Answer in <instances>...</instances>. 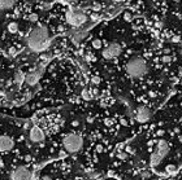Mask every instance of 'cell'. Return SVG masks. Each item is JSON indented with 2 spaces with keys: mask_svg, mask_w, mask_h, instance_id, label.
Instances as JSON below:
<instances>
[{
  "mask_svg": "<svg viewBox=\"0 0 182 180\" xmlns=\"http://www.w3.org/2000/svg\"><path fill=\"white\" fill-rule=\"evenodd\" d=\"M27 47L33 52H45L51 44L48 29L45 25H38L27 35Z\"/></svg>",
  "mask_w": 182,
  "mask_h": 180,
  "instance_id": "1",
  "label": "cell"
},
{
  "mask_svg": "<svg viewBox=\"0 0 182 180\" xmlns=\"http://www.w3.org/2000/svg\"><path fill=\"white\" fill-rule=\"evenodd\" d=\"M147 62L142 57H133L126 64V73L131 78H141L147 73Z\"/></svg>",
  "mask_w": 182,
  "mask_h": 180,
  "instance_id": "2",
  "label": "cell"
},
{
  "mask_svg": "<svg viewBox=\"0 0 182 180\" xmlns=\"http://www.w3.org/2000/svg\"><path fill=\"white\" fill-rule=\"evenodd\" d=\"M63 145L68 153H77V152L81 150L82 145H83V139L78 134H69L64 138Z\"/></svg>",
  "mask_w": 182,
  "mask_h": 180,
  "instance_id": "3",
  "label": "cell"
},
{
  "mask_svg": "<svg viewBox=\"0 0 182 180\" xmlns=\"http://www.w3.org/2000/svg\"><path fill=\"white\" fill-rule=\"evenodd\" d=\"M168 152H169V144L165 140H160L156 145L155 150H153L152 156H151V165L157 166L165 158V156L168 154Z\"/></svg>",
  "mask_w": 182,
  "mask_h": 180,
  "instance_id": "4",
  "label": "cell"
},
{
  "mask_svg": "<svg viewBox=\"0 0 182 180\" xmlns=\"http://www.w3.org/2000/svg\"><path fill=\"white\" fill-rule=\"evenodd\" d=\"M87 16L79 9H69L67 12V22L73 27H81L83 24H86Z\"/></svg>",
  "mask_w": 182,
  "mask_h": 180,
  "instance_id": "5",
  "label": "cell"
},
{
  "mask_svg": "<svg viewBox=\"0 0 182 180\" xmlns=\"http://www.w3.org/2000/svg\"><path fill=\"white\" fill-rule=\"evenodd\" d=\"M31 171L25 166H18L10 172L9 180H30Z\"/></svg>",
  "mask_w": 182,
  "mask_h": 180,
  "instance_id": "6",
  "label": "cell"
},
{
  "mask_svg": "<svg viewBox=\"0 0 182 180\" xmlns=\"http://www.w3.org/2000/svg\"><path fill=\"white\" fill-rule=\"evenodd\" d=\"M120 53H121V46L118 43H111V44L107 46V48H104L103 57L106 60H112L114 57H117Z\"/></svg>",
  "mask_w": 182,
  "mask_h": 180,
  "instance_id": "7",
  "label": "cell"
},
{
  "mask_svg": "<svg viewBox=\"0 0 182 180\" xmlns=\"http://www.w3.org/2000/svg\"><path fill=\"white\" fill-rule=\"evenodd\" d=\"M151 116H152V112L148 106H139L135 110V119L139 123H146L147 121H150Z\"/></svg>",
  "mask_w": 182,
  "mask_h": 180,
  "instance_id": "8",
  "label": "cell"
},
{
  "mask_svg": "<svg viewBox=\"0 0 182 180\" xmlns=\"http://www.w3.org/2000/svg\"><path fill=\"white\" fill-rule=\"evenodd\" d=\"M29 139L33 141V143H41V141L45 140V132H43V130L41 127L34 126L30 130Z\"/></svg>",
  "mask_w": 182,
  "mask_h": 180,
  "instance_id": "9",
  "label": "cell"
},
{
  "mask_svg": "<svg viewBox=\"0 0 182 180\" xmlns=\"http://www.w3.org/2000/svg\"><path fill=\"white\" fill-rule=\"evenodd\" d=\"M13 148V140L7 135L0 136V152H8Z\"/></svg>",
  "mask_w": 182,
  "mask_h": 180,
  "instance_id": "10",
  "label": "cell"
},
{
  "mask_svg": "<svg viewBox=\"0 0 182 180\" xmlns=\"http://www.w3.org/2000/svg\"><path fill=\"white\" fill-rule=\"evenodd\" d=\"M38 80H39V74L38 73H30V74H27L26 77H25V82L29 86H35L38 83Z\"/></svg>",
  "mask_w": 182,
  "mask_h": 180,
  "instance_id": "11",
  "label": "cell"
},
{
  "mask_svg": "<svg viewBox=\"0 0 182 180\" xmlns=\"http://www.w3.org/2000/svg\"><path fill=\"white\" fill-rule=\"evenodd\" d=\"M17 0H0V10H7L10 9L16 4Z\"/></svg>",
  "mask_w": 182,
  "mask_h": 180,
  "instance_id": "12",
  "label": "cell"
},
{
  "mask_svg": "<svg viewBox=\"0 0 182 180\" xmlns=\"http://www.w3.org/2000/svg\"><path fill=\"white\" fill-rule=\"evenodd\" d=\"M25 77L26 75L22 73V72H18V73H16V75H14V83L16 84H22L24 82H25Z\"/></svg>",
  "mask_w": 182,
  "mask_h": 180,
  "instance_id": "13",
  "label": "cell"
},
{
  "mask_svg": "<svg viewBox=\"0 0 182 180\" xmlns=\"http://www.w3.org/2000/svg\"><path fill=\"white\" fill-rule=\"evenodd\" d=\"M8 31L10 34H16L18 31V24L17 22H10L8 24Z\"/></svg>",
  "mask_w": 182,
  "mask_h": 180,
  "instance_id": "14",
  "label": "cell"
},
{
  "mask_svg": "<svg viewBox=\"0 0 182 180\" xmlns=\"http://www.w3.org/2000/svg\"><path fill=\"white\" fill-rule=\"evenodd\" d=\"M177 171H178L177 166H174V165H168V166H167V172L170 174V175H176V174H177Z\"/></svg>",
  "mask_w": 182,
  "mask_h": 180,
  "instance_id": "15",
  "label": "cell"
},
{
  "mask_svg": "<svg viewBox=\"0 0 182 180\" xmlns=\"http://www.w3.org/2000/svg\"><path fill=\"white\" fill-rule=\"evenodd\" d=\"M92 47L95 48V50H100V48H102V42L99 40V39L92 40Z\"/></svg>",
  "mask_w": 182,
  "mask_h": 180,
  "instance_id": "16",
  "label": "cell"
},
{
  "mask_svg": "<svg viewBox=\"0 0 182 180\" xmlns=\"http://www.w3.org/2000/svg\"><path fill=\"white\" fill-rule=\"evenodd\" d=\"M38 18H39V17H38L37 13H31L30 17H29V20L31 21V22H38Z\"/></svg>",
  "mask_w": 182,
  "mask_h": 180,
  "instance_id": "17",
  "label": "cell"
},
{
  "mask_svg": "<svg viewBox=\"0 0 182 180\" xmlns=\"http://www.w3.org/2000/svg\"><path fill=\"white\" fill-rule=\"evenodd\" d=\"M82 97L86 99V100H90L91 99V95H89V91H83V92H82Z\"/></svg>",
  "mask_w": 182,
  "mask_h": 180,
  "instance_id": "18",
  "label": "cell"
},
{
  "mask_svg": "<svg viewBox=\"0 0 182 180\" xmlns=\"http://www.w3.org/2000/svg\"><path fill=\"white\" fill-rule=\"evenodd\" d=\"M61 2L64 3V4H68V5H73V4H76L78 0H61Z\"/></svg>",
  "mask_w": 182,
  "mask_h": 180,
  "instance_id": "19",
  "label": "cell"
},
{
  "mask_svg": "<svg viewBox=\"0 0 182 180\" xmlns=\"http://www.w3.org/2000/svg\"><path fill=\"white\" fill-rule=\"evenodd\" d=\"M161 61H163V62H165V64H168V62L172 61V58H170V56H164V57L161 58Z\"/></svg>",
  "mask_w": 182,
  "mask_h": 180,
  "instance_id": "20",
  "label": "cell"
},
{
  "mask_svg": "<svg viewBox=\"0 0 182 180\" xmlns=\"http://www.w3.org/2000/svg\"><path fill=\"white\" fill-rule=\"evenodd\" d=\"M124 18H125L126 21H131V18H133V16H131L130 13H128V12H126V13L124 14Z\"/></svg>",
  "mask_w": 182,
  "mask_h": 180,
  "instance_id": "21",
  "label": "cell"
},
{
  "mask_svg": "<svg viewBox=\"0 0 182 180\" xmlns=\"http://www.w3.org/2000/svg\"><path fill=\"white\" fill-rule=\"evenodd\" d=\"M172 42H173V43H180V42H181V36H177V35L173 36V38H172Z\"/></svg>",
  "mask_w": 182,
  "mask_h": 180,
  "instance_id": "22",
  "label": "cell"
},
{
  "mask_svg": "<svg viewBox=\"0 0 182 180\" xmlns=\"http://www.w3.org/2000/svg\"><path fill=\"white\" fill-rule=\"evenodd\" d=\"M178 140H180V141H181V143H182V135H181V136H180V138H178Z\"/></svg>",
  "mask_w": 182,
  "mask_h": 180,
  "instance_id": "23",
  "label": "cell"
},
{
  "mask_svg": "<svg viewBox=\"0 0 182 180\" xmlns=\"http://www.w3.org/2000/svg\"><path fill=\"white\" fill-rule=\"evenodd\" d=\"M113 2H124V0H113Z\"/></svg>",
  "mask_w": 182,
  "mask_h": 180,
  "instance_id": "24",
  "label": "cell"
},
{
  "mask_svg": "<svg viewBox=\"0 0 182 180\" xmlns=\"http://www.w3.org/2000/svg\"><path fill=\"white\" fill-rule=\"evenodd\" d=\"M170 180H176V179H170Z\"/></svg>",
  "mask_w": 182,
  "mask_h": 180,
  "instance_id": "25",
  "label": "cell"
},
{
  "mask_svg": "<svg viewBox=\"0 0 182 180\" xmlns=\"http://www.w3.org/2000/svg\"><path fill=\"white\" fill-rule=\"evenodd\" d=\"M181 43H182V38H181Z\"/></svg>",
  "mask_w": 182,
  "mask_h": 180,
  "instance_id": "26",
  "label": "cell"
},
{
  "mask_svg": "<svg viewBox=\"0 0 182 180\" xmlns=\"http://www.w3.org/2000/svg\"><path fill=\"white\" fill-rule=\"evenodd\" d=\"M157 2H159V0H157Z\"/></svg>",
  "mask_w": 182,
  "mask_h": 180,
  "instance_id": "27",
  "label": "cell"
}]
</instances>
